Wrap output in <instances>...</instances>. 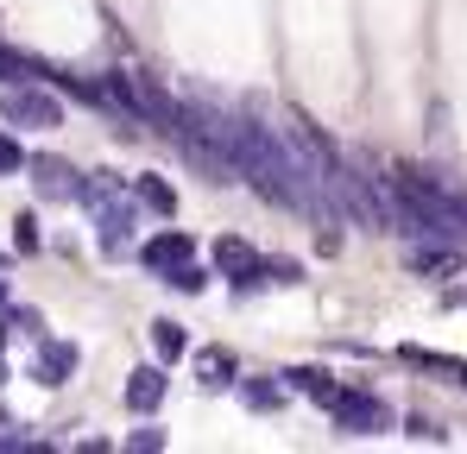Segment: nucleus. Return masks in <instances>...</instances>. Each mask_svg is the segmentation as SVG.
I'll use <instances>...</instances> for the list:
<instances>
[{
	"mask_svg": "<svg viewBox=\"0 0 467 454\" xmlns=\"http://www.w3.org/2000/svg\"><path fill=\"white\" fill-rule=\"evenodd\" d=\"M0 120L19 127V133H57V127H64V101H57L45 82H6Z\"/></svg>",
	"mask_w": 467,
	"mask_h": 454,
	"instance_id": "f257e3e1",
	"label": "nucleus"
},
{
	"mask_svg": "<svg viewBox=\"0 0 467 454\" xmlns=\"http://www.w3.org/2000/svg\"><path fill=\"white\" fill-rule=\"evenodd\" d=\"M328 417H335L341 436H386V429H391V404H386V397H373V391H335Z\"/></svg>",
	"mask_w": 467,
	"mask_h": 454,
	"instance_id": "f03ea898",
	"label": "nucleus"
},
{
	"mask_svg": "<svg viewBox=\"0 0 467 454\" xmlns=\"http://www.w3.org/2000/svg\"><path fill=\"white\" fill-rule=\"evenodd\" d=\"M133 222H140V209H133L120 190H114L108 202H95V227H101V253H108V259H120V253L133 246Z\"/></svg>",
	"mask_w": 467,
	"mask_h": 454,
	"instance_id": "7ed1b4c3",
	"label": "nucleus"
},
{
	"mask_svg": "<svg viewBox=\"0 0 467 454\" xmlns=\"http://www.w3.org/2000/svg\"><path fill=\"white\" fill-rule=\"evenodd\" d=\"M183 259H196V240H190L183 227H164V233H152V240L140 246V265L152 272L158 284H164V278H171V272H177Z\"/></svg>",
	"mask_w": 467,
	"mask_h": 454,
	"instance_id": "20e7f679",
	"label": "nucleus"
},
{
	"mask_svg": "<svg viewBox=\"0 0 467 454\" xmlns=\"http://www.w3.org/2000/svg\"><path fill=\"white\" fill-rule=\"evenodd\" d=\"M26 170H32L38 196H51V202H77V196H82V170H77V164H64V158H51V151L26 158Z\"/></svg>",
	"mask_w": 467,
	"mask_h": 454,
	"instance_id": "39448f33",
	"label": "nucleus"
},
{
	"mask_svg": "<svg viewBox=\"0 0 467 454\" xmlns=\"http://www.w3.org/2000/svg\"><path fill=\"white\" fill-rule=\"evenodd\" d=\"M82 366V354H77V341H38V354H32V378L45 385V391H57V385H70Z\"/></svg>",
	"mask_w": 467,
	"mask_h": 454,
	"instance_id": "423d86ee",
	"label": "nucleus"
},
{
	"mask_svg": "<svg viewBox=\"0 0 467 454\" xmlns=\"http://www.w3.org/2000/svg\"><path fill=\"white\" fill-rule=\"evenodd\" d=\"M215 272L234 278V291H246V284H253V272H259V253H253L240 233H222V240H215Z\"/></svg>",
	"mask_w": 467,
	"mask_h": 454,
	"instance_id": "0eeeda50",
	"label": "nucleus"
},
{
	"mask_svg": "<svg viewBox=\"0 0 467 454\" xmlns=\"http://www.w3.org/2000/svg\"><path fill=\"white\" fill-rule=\"evenodd\" d=\"M164 391H171V378H164V366H140V373L127 378V410L152 417L158 404H164Z\"/></svg>",
	"mask_w": 467,
	"mask_h": 454,
	"instance_id": "6e6552de",
	"label": "nucleus"
},
{
	"mask_svg": "<svg viewBox=\"0 0 467 454\" xmlns=\"http://www.w3.org/2000/svg\"><path fill=\"white\" fill-rule=\"evenodd\" d=\"M196 378H202L209 391H222V385L240 378V360H234L228 347H196Z\"/></svg>",
	"mask_w": 467,
	"mask_h": 454,
	"instance_id": "1a4fd4ad",
	"label": "nucleus"
},
{
	"mask_svg": "<svg viewBox=\"0 0 467 454\" xmlns=\"http://www.w3.org/2000/svg\"><path fill=\"white\" fill-rule=\"evenodd\" d=\"M285 391H304L310 404H322V410H328L341 385H335V378L322 373V366H291V373H285Z\"/></svg>",
	"mask_w": 467,
	"mask_h": 454,
	"instance_id": "9d476101",
	"label": "nucleus"
},
{
	"mask_svg": "<svg viewBox=\"0 0 467 454\" xmlns=\"http://www.w3.org/2000/svg\"><path fill=\"white\" fill-rule=\"evenodd\" d=\"M133 202H140V209H152V215H164V222L177 215V190H171L164 177H152V170H146V177H133Z\"/></svg>",
	"mask_w": 467,
	"mask_h": 454,
	"instance_id": "9b49d317",
	"label": "nucleus"
},
{
	"mask_svg": "<svg viewBox=\"0 0 467 454\" xmlns=\"http://www.w3.org/2000/svg\"><path fill=\"white\" fill-rule=\"evenodd\" d=\"M410 272H423V278H455V272H462V246H417V253H410Z\"/></svg>",
	"mask_w": 467,
	"mask_h": 454,
	"instance_id": "f8f14e48",
	"label": "nucleus"
},
{
	"mask_svg": "<svg viewBox=\"0 0 467 454\" xmlns=\"http://www.w3.org/2000/svg\"><path fill=\"white\" fill-rule=\"evenodd\" d=\"M234 391H240L246 410H278L285 404V373L278 378H234Z\"/></svg>",
	"mask_w": 467,
	"mask_h": 454,
	"instance_id": "ddd939ff",
	"label": "nucleus"
},
{
	"mask_svg": "<svg viewBox=\"0 0 467 454\" xmlns=\"http://www.w3.org/2000/svg\"><path fill=\"white\" fill-rule=\"evenodd\" d=\"M152 354H158V360H183V354H190V335H183V322L158 315V322H152Z\"/></svg>",
	"mask_w": 467,
	"mask_h": 454,
	"instance_id": "4468645a",
	"label": "nucleus"
},
{
	"mask_svg": "<svg viewBox=\"0 0 467 454\" xmlns=\"http://www.w3.org/2000/svg\"><path fill=\"white\" fill-rule=\"evenodd\" d=\"M6 328H13V335H26V341H45V315H38L32 303H19V309H6Z\"/></svg>",
	"mask_w": 467,
	"mask_h": 454,
	"instance_id": "2eb2a0df",
	"label": "nucleus"
},
{
	"mask_svg": "<svg viewBox=\"0 0 467 454\" xmlns=\"http://www.w3.org/2000/svg\"><path fill=\"white\" fill-rule=\"evenodd\" d=\"M398 360L417 366V373H455V360L449 354H430V347H398Z\"/></svg>",
	"mask_w": 467,
	"mask_h": 454,
	"instance_id": "dca6fc26",
	"label": "nucleus"
},
{
	"mask_svg": "<svg viewBox=\"0 0 467 454\" xmlns=\"http://www.w3.org/2000/svg\"><path fill=\"white\" fill-rule=\"evenodd\" d=\"M164 284H171V291H183V297H196V291H202V284H209V272H202V265H196V259H183V265H177V272H171V278H164Z\"/></svg>",
	"mask_w": 467,
	"mask_h": 454,
	"instance_id": "f3484780",
	"label": "nucleus"
},
{
	"mask_svg": "<svg viewBox=\"0 0 467 454\" xmlns=\"http://www.w3.org/2000/svg\"><path fill=\"white\" fill-rule=\"evenodd\" d=\"M38 246H45V240H38V222L19 215V222H13V253H38Z\"/></svg>",
	"mask_w": 467,
	"mask_h": 454,
	"instance_id": "a211bd4d",
	"label": "nucleus"
},
{
	"mask_svg": "<svg viewBox=\"0 0 467 454\" xmlns=\"http://www.w3.org/2000/svg\"><path fill=\"white\" fill-rule=\"evenodd\" d=\"M0 449H38V442L26 436V423H13V417L0 410Z\"/></svg>",
	"mask_w": 467,
	"mask_h": 454,
	"instance_id": "6ab92c4d",
	"label": "nucleus"
},
{
	"mask_svg": "<svg viewBox=\"0 0 467 454\" xmlns=\"http://www.w3.org/2000/svg\"><path fill=\"white\" fill-rule=\"evenodd\" d=\"M13 170H26V151L13 133H0V177H13Z\"/></svg>",
	"mask_w": 467,
	"mask_h": 454,
	"instance_id": "aec40b11",
	"label": "nucleus"
},
{
	"mask_svg": "<svg viewBox=\"0 0 467 454\" xmlns=\"http://www.w3.org/2000/svg\"><path fill=\"white\" fill-rule=\"evenodd\" d=\"M127 449H133V454H158V449H164V429H152V423H146V429H133V436H127Z\"/></svg>",
	"mask_w": 467,
	"mask_h": 454,
	"instance_id": "412c9836",
	"label": "nucleus"
},
{
	"mask_svg": "<svg viewBox=\"0 0 467 454\" xmlns=\"http://www.w3.org/2000/svg\"><path fill=\"white\" fill-rule=\"evenodd\" d=\"M404 429H410V436H417V442H442V429H436V423H430V417H410V423H404Z\"/></svg>",
	"mask_w": 467,
	"mask_h": 454,
	"instance_id": "4be33fe9",
	"label": "nucleus"
},
{
	"mask_svg": "<svg viewBox=\"0 0 467 454\" xmlns=\"http://www.w3.org/2000/svg\"><path fill=\"white\" fill-rule=\"evenodd\" d=\"M455 378H462V385H467V360H455Z\"/></svg>",
	"mask_w": 467,
	"mask_h": 454,
	"instance_id": "5701e85b",
	"label": "nucleus"
},
{
	"mask_svg": "<svg viewBox=\"0 0 467 454\" xmlns=\"http://www.w3.org/2000/svg\"><path fill=\"white\" fill-rule=\"evenodd\" d=\"M0 303H6V278H0Z\"/></svg>",
	"mask_w": 467,
	"mask_h": 454,
	"instance_id": "b1692460",
	"label": "nucleus"
},
{
	"mask_svg": "<svg viewBox=\"0 0 467 454\" xmlns=\"http://www.w3.org/2000/svg\"><path fill=\"white\" fill-rule=\"evenodd\" d=\"M0 265H6V259H0Z\"/></svg>",
	"mask_w": 467,
	"mask_h": 454,
	"instance_id": "393cba45",
	"label": "nucleus"
}]
</instances>
